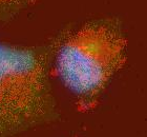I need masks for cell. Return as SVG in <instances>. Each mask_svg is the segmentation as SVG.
<instances>
[{
  "label": "cell",
  "mask_w": 147,
  "mask_h": 137,
  "mask_svg": "<svg viewBox=\"0 0 147 137\" xmlns=\"http://www.w3.org/2000/svg\"><path fill=\"white\" fill-rule=\"evenodd\" d=\"M49 49L0 43V137H13L54 115Z\"/></svg>",
  "instance_id": "6da1fadb"
},
{
  "label": "cell",
  "mask_w": 147,
  "mask_h": 137,
  "mask_svg": "<svg viewBox=\"0 0 147 137\" xmlns=\"http://www.w3.org/2000/svg\"><path fill=\"white\" fill-rule=\"evenodd\" d=\"M125 40L105 23L85 25L58 53L57 72L71 92L92 99L124 62Z\"/></svg>",
  "instance_id": "7a4b0ae2"
},
{
  "label": "cell",
  "mask_w": 147,
  "mask_h": 137,
  "mask_svg": "<svg viewBox=\"0 0 147 137\" xmlns=\"http://www.w3.org/2000/svg\"><path fill=\"white\" fill-rule=\"evenodd\" d=\"M24 0H0V9H7L13 7L15 5H18Z\"/></svg>",
  "instance_id": "3957f363"
}]
</instances>
